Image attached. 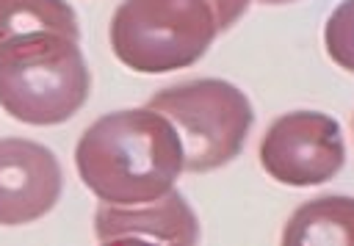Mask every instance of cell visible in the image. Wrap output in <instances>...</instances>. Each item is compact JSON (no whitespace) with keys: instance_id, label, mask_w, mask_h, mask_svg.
Masks as SVG:
<instances>
[{"instance_id":"1","label":"cell","mask_w":354,"mask_h":246,"mask_svg":"<svg viewBox=\"0 0 354 246\" xmlns=\"http://www.w3.org/2000/svg\"><path fill=\"white\" fill-rule=\"evenodd\" d=\"M83 185L105 205H144L169 193L183 169L174 124L147 108L102 113L75 146Z\"/></svg>"},{"instance_id":"2","label":"cell","mask_w":354,"mask_h":246,"mask_svg":"<svg viewBox=\"0 0 354 246\" xmlns=\"http://www.w3.org/2000/svg\"><path fill=\"white\" fill-rule=\"evenodd\" d=\"M91 94V72L77 39L30 30L0 44V108L25 124H61Z\"/></svg>"},{"instance_id":"3","label":"cell","mask_w":354,"mask_h":246,"mask_svg":"<svg viewBox=\"0 0 354 246\" xmlns=\"http://www.w3.org/2000/svg\"><path fill=\"white\" fill-rule=\"evenodd\" d=\"M218 28L205 0H122L111 17L113 55L141 75H163L196 64Z\"/></svg>"},{"instance_id":"4","label":"cell","mask_w":354,"mask_h":246,"mask_svg":"<svg viewBox=\"0 0 354 246\" xmlns=\"http://www.w3.org/2000/svg\"><path fill=\"white\" fill-rule=\"evenodd\" d=\"M147 105L174 124L185 171H213L235 160L254 124L249 97L221 77L166 86L155 91Z\"/></svg>"},{"instance_id":"5","label":"cell","mask_w":354,"mask_h":246,"mask_svg":"<svg viewBox=\"0 0 354 246\" xmlns=\"http://www.w3.org/2000/svg\"><path fill=\"white\" fill-rule=\"evenodd\" d=\"M260 166L282 185L310 188L332 180L346 163L343 127L324 111L277 116L260 138Z\"/></svg>"},{"instance_id":"6","label":"cell","mask_w":354,"mask_h":246,"mask_svg":"<svg viewBox=\"0 0 354 246\" xmlns=\"http://www.w3.org/2000/svg\"><path fill=\"white\" fill-rule=\"evenodd\" d=\"M64 174L53 149L28 138H0V224L41 218L61 199Z\"/></svg>"},{"instance_id":"7","label":"cell","mask_w":354,"mask_h":246,"mask_svg":"<svg viewBox=\"0 0 354 246\" xmlns=\"http://www.w3.org/2000/svg\"><path fill=\"white\" fill-rule=\"evenodd\" d=\"M97 240H158V243H196L199 218L180 191L144 205H100L94 213Z\"/></svg>"},{"instance_id":"8","label":"cell","mask_w":354,"mask_h":246,"mask_svg":"<svg viewBox=\"0 0 354 246\" xmlns=\"http://www.w3.org/2000/svg\"><path fill=\"white\" fill-rule=\"evenodd\" d=\"M285 246H354V196L324 193L299 205L282 227Z\"/></svg>"},{"instance_id":"9","label":"cell","mask_w":354,"mask_h":246,"mask_svg":"<svg viewBox=\"0 0 354 246\" xmlns=\"http://www.w3.org/2000/svg\"><path fill=\"white\" fill-rule=\"evenodd\" d=\"M30 30H55L80 39L77 14L66 0H0V44Z\"/></svg>"},{"instance_id":"10","label":"cell","mask_w":354,"mask_h":246,"mask_svg":"<svg viewBox=\"0 0 354 246\" xmlns=\"http://www.w3.org/2000/svg\"><path fill=\"white\" fill-rule=\"evenodd\" d=\"M326 55L354 75V0H340L324 22Z\"/></svg>"},{"instance_id":"11","label":"cell","mask_w":354,"mask_h":246,"mask_svg":"<svg viewBox=\"0 0 354 246\" xmlns=\"http://www.w3.org/2000/svg\"><path fill=\"white\" fill-rule=\"evenodd\" d=\"M207 8L213 11V19H216V28L218 30H227L232 28L249 8L252 0H205Z\"/></svg>"},{"instance_id":"12","label":"cell","mask_w":354,"mask_h":246,"mask_svg":"<svg viewBox=\"0 0 354 246\" xmlns=\"http://www.w3.org/2000/svg\"><path fill=\"white\" fill-rule=\"evenodd\" d=\"M260 3H268V6H282V3H293V0H260Z\"/></svg>"}]
</instances>
